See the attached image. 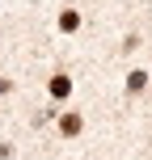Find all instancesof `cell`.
Here are the masks:
<instances>
[{
    "label": "cell",
    "mask_w": 152,
    "mask_h": 160,
    "mask_svg": "<svg viewBox=\"0 0 152 160\" xmlns=\"http://www.w3.org/2000/svg\"><path fill=\"white\" fill-rule=\"evenodd\" d=\"M68 88H72L68 76H55V80H51V93H55V97H68Z\"/></svg>",
    "instance_id": "cell-1"
},
{
    "label": "cell",
    "mask_w": 152,
    "mask_h": 160,
    "mask_svg": "<svg viewBox=\"0 0 152 160\" xmlns=\"http://www.w3.org/2000/svg\"><path fill=\"white\" fill-rule=\"evenodd\" d=\"M76 131H80V118H76V114H68V118H64V135H76Z\"/></svg>",
    "instance_id": "cell-2"
},
{
    "label": "cell",
    "mask_w": 152,
    "mask_h": 160,
    "mask_svg": "<svg viewBox=\"0 0 152 160\" xmlns=\"http://www.w3.org/2000/svg\"><path fill=\"white\" fill-rule=\"evenodd\" d=\"M144 80H148L144 72H131V76H127V88H135V93H139V88H144Z\"/></svg>",
    "instance_id": "cell-3"
},
{
    "label": "cell",
    "mask_w": 152,
    "mask_h": 160,
    "mask_svg": "<svg viewBox=\"0 0 152 160\" xmlns=\"http://www.w3.org/2000/svg\"><path fill=\"white\" fill-rule=\"evenodd\" d=\"M59 25H64V30H76V25H80V17H76V13H64V21H59Z\"/></svg>",
    "instance_id": "cell-4"
}]
</instances>
